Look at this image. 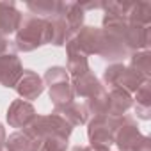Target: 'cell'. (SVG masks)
<instances>
[{
  "mask_svg": "<svg viewBox=\"0 0 151 151\" xmlns=\"http://www.w3.org/2000/svg\"><path fill=\"white\" fill-rule=\"evenodd\" d=\"M48 45V22L34 14L22 16V23L16 30L14 48L18 52H34L36 48Z\"/></svg>",
  "mask_w": 151,
  "mask_h": 151,
  "instance_id": "1",
  "label": "cell"
},
{
  "mask_svg": "<svg viewBox=\"0 0 151 151\" xmlns=\"http://www.w3.org/2000/svg\"><path fill=\"white\" fill-rule=\"evenodd\" d=\"M43 84L48 86L50 100H52L55 109H60V107H64V105L73 101L75 96H73L69 75H68L66 68H62V66L48 68L46 73H45V77H43Z\"/></svg>",
  "mask_w": 151,
  "mask_h": 151,
  "instance_id": "2",
  "label": "cell"
},
{
  "mask_svg": "<svg viewBox=\"0 0 151 151\" xmlns=\"http://www.w3.org/2000/svg\"><path fill=\"white\" fill-rule=\"evenodd\" d=\"M23 132L36 140H43V139L52 137V135H60V137L69 139L73 126L64 117H60L59 114L53 112L48 116H36L34 121L27 128H23Z\"/></svg>",
  "mask_w": 151,
  "mask_h": 151,
  "instance_id": "3",
  "label": "cell"
},
{
  "mask_svg": "<svg viewBox=\"0 0 151 151\" xmlns=\"http://www.w3.org/2000/svg\"><path fill=\"white\" fill-rule=\"evenodd\" d=\"M146 80H149V78L142 77V75L137 73L133 68L124 66V64H119V62L110 64L103 71V82H105V86H109L110 89H114V87L124 89L130 94L135 93Z\"/></svg>",
  "mask_w": 151,
  "mask_h": 151,
  "instance_id": "4",
  "label": "cell"
},
{
  "mask_svg": "<svg viewBox=\"0 0 151 151\" xmlns=\"http://www.w3.org/2000/svg\"><path fill=\"white\" fill-rule=\"evenodd\" d=\"M114 128H116V117L109 116H96L87 124V137L91 142L93 151H110V146L114 144Z\"/></svg>",
  "mask_w": 151,
  "mask_h": 151,
  "instance_id": "5",
  "label": "cell"
},
{
  "mask_svg": "<svg viewBox=\"0 0 151 151\" xmlns=\"http://www.w3.org/2000/svg\"><path fill=\"white\" fill-rule=\"evenodd\" d=\"M22 16L23 14L16 9L14 2H0V55L11 52L7 36L18 30Z\"/></svg>",
  "mask_w": 151,
  "mask_h": 151,
  "instance_id": "6",
  "label": "cell"
},
{
  "mask_svg": "<svg viewBox=\"0 0 151 151\" xmlns=\"http://www.w3.org/2000/svg\"><path fill=\"white\" fill-rule=\"evenodd\" d=\"M142 139V133L139 132L137 123L130 116L116 117V128H114V144L119 147V151H132L135 144Z\"/></svg>",
  "mask_w": 151,
  "mask_h": 151,
  "instance_id": "7",
  "label": "cell"
},
{
  "mask_svg": "<svg viewBox=\"0 0 151 151\" xmlns=\"http://www.w3.org/2000/svg\"><path fill=\"white\" fill-rule=\"evenodd\" d=\"M100 37H101V29H96V27H82L78 30V34H75L66 43V50L80 52L86 57H89L93 53L98 55Z\"/></svg>",
  "mask_w": 151,
  "mask_h": 151,
  "instance_id": "8",
  "label": "cell"
},
{
  "mask_svg": "<svg viewBox=\"0 0 151 151\" xmlns=\"http://www.w3.org/2000/svg\"><path fill=\"white\" fill-rule=\"evenodd\" d=\"M36 116L37 114H36L34 105L25 100H14L7 109V123L13 128H22V130L27 128L34 121Z\"/></svg>",
  "mask_w": 151,
  "mask_h": 151,
  "instance_id": "9",
  "label": "cell"
},
{
  "mask_svg": "<svg viewBox=\"0 0 151 151\" xmlns=\"http://www.w3.org/2000/svg\"><path fill=\"white\" fill-rule=\"evenodd\" d=\"M22 73H23V66L16 57V53L9 52L0 55V84L4 87H16Z\"/></svg>",
  "mask_w": 151,
  "mask_h": 151,
  "instance_id": "10",
  "label": "cell"
},
{
  "mask_svg": "<svg viewBox=\"0 0 151 151\" xmlns=\"http://www.w3.org/2000/svg\"><path fill=\"white\" fill-rule=\"evenodd\" d=\"M16 93L20 94L22 100H36L41 96V93L45 91V84H43V78L32 69H23L22 77L16 84Z\"/></svg>",
  "mask_w": 151,
  "mask_h": 151,
  "instance_id": "11",
  "label": "cell"
},
{
  "mask_svg": "<svg viewBox=\"0 0 151 151\" xmlns=\"http://www.w3.org/2000/svg\"><path fill=\"white\" fill-rule=\"evenodd\" d=\"M71 89H73V96L86 98V100H89V98L100 94L101 91H105L101 82L94 77L91 71L80 75V77H77V78H71Z\"/></svg>",
  "mask_w": 151,
  "mask_h": 151,
  "instance_id": "12",
  "label": "cell"
},
{
  "mask_svg": "<svg viewBox=\"0 0 151 151\" xmlns=\"http://www.w3.org/2000/svg\"><path fill=\"white\" fill-rule=\"evenodd\" d=\"M98 55L101 59L107 60H119L124 57H130L132 53L128 52V48L117 41L116 37H112L110 34H107L105 30H101V37H100V46H98Z\"/></svg>",
  "mask_w": 151,
  "mask_h": 151,
  "instance_id": "13",
  "label": "cell"
},
{
  "mask_svg": "<svg viewBox=\"0 0 151 151\" xmlns=\"http://www.w3.org/2000/svg\"><path fill=\"white\" fill-rule=\"evenodd\" d=\"M59 14H62V18L66 20L69 39L84 27V9L78 2H60Z\"/></svg>",
  "mask_w": 151,
  "mask_h": 151,
  "instance_id": "14",
  "label": "cell"
},
{
  "mask_svg": "<svg viewBox=\"0 0 151 151\" xmlns=\"http://www.w3.org/2000/svg\"><path fill=\"white\" fill-rule=\"evenodd\" d=\"M133 105V98L124 89L114 87L109 91V103H107V116L109 117H121L128 112Z\"/></svg>",
  "mask_w": 151,
  "mask_h": 151,
  "instance_id": "15",
  "label": "cell"
},
{
  "mask_svg": "<svg viewBox=\"0 0 151 151\" xmlns=\"http://www.w3.org/2000/svg\"><path fill=\"white\" fill-rule=\"evenodd\" d=\"M55 114H59L60 117H64L73 128L75 126H80V124H86L89 121V114H87V109L84 103H77V101H71L60 109H55Z\"/></svg>",
  "mask_w": 151,
  "mask_h": 151,
  "instance_id": "16",
  "label": "cell"
},
{
  "mask_svg": "<svg viewBox=\"0 0 151 151\" xmlns=\"http://www.w3.org/2000/svg\"><path fill=\"white\" fill-rule=\"evenodd\" d=\"M6 149L7 151H39L41 140L29 137L25 132H14L6 139Z\"/></svg>",
  "mask_w": 151,
  "mask_h": 151,
  "instance_id": "17",
  "label": "cell"
},
{
  "mask_svg": "<svg viewBox=\"0 0 151 151\" xmlns=\"http://www.w3.org/2000/svg\"><path fill=\"white\" fill-rule=\"evenodd\" d=\"M135 114L144 121L151 117V80H146L135 91Z\"/></svg>",
  "mask_w": 151,
  "mask_h": 151,
  "instance_id": "18",
  "label": "cell"
},
{
  "mask_svg": "<svg viewBox=\"0 0 151 151\" xmlns=\"http://www.w3.org/2000/svg\"><path fill=\"white\" fill-rule=\"evenodd\" d=\"M126 20L135 25L149 27L151 25V4L149 2H132Z\"/></svg>",
  "mask_w": 151,
  "mask_h": 151,
  "instance_id": "19",
  "label": "cell"
},
{
  "mask_svg": "<svg viewBox=\"0 0 151 151\" xmlns=\"http://www.w3.org/2000/svg\"><path fill=\"white\" fill-rule=\"evenodd\" d=\"M68 52V75H71V78H77L80 75L91 71L89 69V62H87V57L80 52H71V50H66Z\"/></svg>",
  "mask_w": 151,
  "mask_h": 151,
  "instance_id": "20",
  "label": "cell"
},
{
  "mask_svg": "<svg viewBox=\"0 0 151 151\" xmlns=\"http://www.w3.org/2000/svg\"><path fill=\"white\" fill-rule=\"evenodd\" d=\"M130 68H133L142 77L151 78V52L149 50H140V52L132 53Z\"/></svg>",
  "mask_w": 151,
  "mask_h": 151,
  "instance_id": "21",
  "label": "cell"
},
{
  "mask_svg": "<svg viewBox=\"0 0 151 151\" xmlns=\"http://www.w3.org/2000/svg\"><path fill=\"white\" fill-rule=\"evenodd\" d=\"M29 11L34 14V16H39V18H50L53 14L59 13V7H60V2H55V0H43V2H29L27 4Z\"/></svg>",
  "mask_w": 151,
  "mask_h": 151,
  "instance_id": "22",
  "label": "cell"
},
{
  "mask_svg": "<svg viewBox=\"0 0 151 151\" xmlns=\"http://www.w3.org/2000/svg\"><path fill=\"white\" fill-rule=\"evenodd\" d=\"M107 103H109V91H101L100 94L89 98L84 101L87 114L96 117V116H107Z\"/></svg>",
  "mask_w": 151,
  "mask_h": 151,
  "instance_id": "23",
  "label": "cell"
},
{
  "mask_svg": "<svg viewBox=\"0 0 151 151\" xmlns=\"http://www.w3.org/2000/svg\"><path fill=\"white\" fill-rule=\"evenodd\" d=\"M132 151H151V139L146 137V135H142V139L135 144V147Z\"/></svg>",
  "mask_w": 151,
  "mask_h": 151,
  "instance_id": "24",
  "label": "cell"
},
{
  "mask_svg": "<svg viewBox=\"0 0 151 151\" xmlns=\"http://www.w3.org/2000/svg\"><path fill=\"white\" fill-rule=\"evenodd\" d=\"M71 151H93V149H91L89 146H87V147H86V146H75Z\"/></svg>",
  "mask_w": 151,
  "mask_h": 151,
  "instance_id": "25",
  "label": "cell"
}]
</instances>
